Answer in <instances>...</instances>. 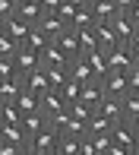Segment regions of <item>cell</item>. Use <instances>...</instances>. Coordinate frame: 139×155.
I'll use <instances>...</instances> for the list:
<instances>
[{
	"instance_id": "cell-11",
	"label": "cell",
	"mask_w": 139,
	"mask_h": 155,
	"mask_svg": "<svg viewBox=\"0 0 139 155\" xmlns=\"http://www.w3.org/2000/svg\"><path fill=\"white\" fill-rule=\"evenodd\" d=\"M54 41H57V45L63 48L66 60H76V57H82V48H79V35H76V29H66L63 35H57Z\"/></svg>"
},
{
	"instance_id": "cell-15",
	"label": "cell",
	"mask_w": 139,
	"mask_h": 155,
	"mask_svg": "<svg viewBox=\"0 0 139 155\" xmlns=\"http://www.w3.org/2000/svg\"><path fill=\"white\" fill-rule=\"evenodd\" d=\"M82 57H86V63L92 67V76H95V79H101V76L111 70V63H108V54H104V51H86Z\"/></svg>"
},
{
	"instance_id": "cell-29",
	"label": "cell",
	"mask_w": 139,
	"mask_h": 155,
	"mask_svg": "<svg viewBox=\"0 0 139 155\" xmlns=\"http://www.w3.org/2000/svg\"><path fill=\"white\" fill-rule=\"evenodd\" d=\"M86 25H95V19H92V6H79L76 10V16H73V22H70V29H86Z\"/></svg>"
},
{
	"instance_id": "cell-9",
	"label": "cell",
	"mask_w": 139,
	"mask_h": 155,
	"mask_svg": "<svg viewBox=\"0 0 139 155\" xmlns=\"http://www.w3.org/2000/svg\"><path fill=\"white\" fill-rule=\"evenodd\" d=\"M32 29H35V25H32V22H25V19H19V16H13V19H6V22H3V32L10 35V38L16 41L19 48L25 45V38H29V32H32Z\"/></svg>"
},
{
	"instance_id": "cell-8",
	"label": "cell",
	"mask_w": 139,
	"mask_h": 155,
	"mask_svg": "<svg viewBox=\"0 0 139 155\" xmlns=\"http://www.w3.org/2000/svg\"><path fill=\"white\" fill-rule=\"evenodd\" d=\"M22 89H29V92H35V95L51 92V79H47V70H44V67H38L35 73L22 76Z\"/></svg>"
},
{
	"instance_id": "cell-16",
	"label": "cell",
	"mask_w": 139,
	"mask_h": 155,
	"mask_svg": "<svg viewBox=\"0 0 139 155\" xmlns=\"http://www.w3.org/2000/svg\"><path fill=\"white\" fill-rule=\"evenodd\" d=\"M0 139H6V143L13 146H29V133L22 130V124H10V127H0Z\"/></svg>"
},
{
	"instance_id": "cell-36",
	"label": "cell",
	"mask_w": 139,
	"mask_h": 155,
	"mask_svg": "<svg viewBox=\"0 0 139 155\" xmlns=\"http://www.w3.org/2000/svg\"><path fill=\"white\" fill-rule=\"evenodd\" d=\"M13 16H16V3L13 0H0V22H6Z\"/></svg>"
},
{
	"instance_id": "cell-2",
	"label": "cell",
	"mask_w": 139,
	"mask_h": 155,
	"mask_svg": "<svg viewBox=\"0 0 139 155\" xmlns=\"http://www.w3.org/2000/svg\"><path fill=\"white\" fill-rule=\"evenodd\" d=\"M57 143H60V133L51 127V120H47V127H41V130H38V133H35V136L29 139V146H32V149L38 152V155L54 152V149H57Z\"/></svg>"
},
{
	"instance_id": "cell-31",
	"label": "cell",
	"mask_w": 139,
	"mask_h": 155,
	"mask_svg": "<svg viewBox=\"0 0 139 155\" xmlns=\"http://www.w3.org/2000/svg\"><path fill=\"white\" fill-rule=\"evenodd\" d=\"M60 92H63L66 104H70V101H79V98H82V82H76V79H66V86L60 89Z\"/></svg>"
},
{
	"instance_id": "cell-47",
	"label": "cell",
	"mask_w": 139,
	"mask_h": 155,
	"mask_svg": "<svg viewBox=\"0 0 139 155\" xmlns=\"http://www.w3.org/2000/svg\"><path fill=\"white\" fill-rule=\"evenodd\" d=\"M47 155H63V152H60V149H54V152H47Z\"/></svg>"
},
{
	"instance_id": "cell-23",
	"label": "cell",
	"mask_w": 139,
	"mask_h": 155,
	"mask_svg": "<svg viewBox=\"0 0 139 155\" xmlns=\"http://www.w3.org/2000/svg\"><path fill=\"white\" fill-rule=\"evenodd\" d=\"M95 35H98V48H101V51H111L114 45H120V41H117V35H114V25H111V22L95 25Z\"/></svg>"
},
{
	"instance_id": "cell-33",
	"label": "cell",
	"mask_w": 139,
	"mask_h": 155,
	"mask_svg": "<svg viewBox=\"0 0 139 155\" xmlns=\"http://www.w3.org/2000/svg\"><path fill=\"white\" fill-rule=\"evenodd\" d=\"M16 51H19V45H16V41H13L10 35H6V32H0V54H6V57H13Z\"/></svg>"
},
{
	"instance_id": "cell-6",
	"label": "cell",
	"mask_w": 139,
	"mask_h": 155,
	"mask_svg": "<svg viewBox=\"0 0 139 155\" xmlns=\"http://www.w3.org/2000/svg\"><path fill=\"white\" fill-rule=\"evenodd\" d=\"M13 67H16V76H29V73H35L41 67V57L35 51H29V48H19L13 54Z\"/></svg>"
},
{
	"instance_id": "cell-1",
	"label": "cell",
	"mask_w": 139,
	"mask_h": 155,
	"mask_svg": "<svg viewBox=\"0 0 139 155\" xmlns=\"http://www.w3.org/2000/svg\"><path fill=\"white\" fill-rule=\"evenodd\" d=\"M98 82H101V89H104V95H108V98H123V95H130V76L120 73V70H108Z\"/></svg>"
},
{
	"instance_id": "cell-22",
	"label": "cell",
	"mask_w": 139,
	"mask_h": 155,
	"mask_svg": "<svg viewBox=\"0 0 139 155\" xmlns=\"http://www.w3.org/2000/svg\"><path fill=\"white\" fill-rule=\"evenodd\" d=\"M22 120V111H19L16 101H0V127H10Z\"/></svg>"
},
{
	"instance_id": "cell-25",
	"label": "cell",
	"mask_w": 139,
	"mask_h": 155,
	"mask_svg": "<svg viewBox=\"0 0 139 155\" xmlns=\"http://www.w3.org/2000/svg\"><path fill=\"white\" fill-rule=\"evenodd\" d=\"M16 16L35 25V22L41 19V6H38V0H25V3H19V6H16Z\"/></svg>"
},
{
	"instance_id": "cell-21",
	"label": "cell",
	"mask_w": 139,
	"mask_h": 155,
	"mask_svg": "<svg viewBox=\"0 0 139 155\" xmlns=\"http://www.w3.org/2000/svg\"><path fill=\"white\" fill-rule=\"evenodd\" d=\"M98 111L108 120H123V98H104L98 104Z\"/></svg>"
},
{
	"instance_id": "cell-43",
	"label": "cell",
	"mask_w": 139,
	"mask_h": 155,
	"mask_svg": "<svg viewBox=\"0 0 139 155\" xmlns=\"http://www.w3.org/2000/svg\"><path fill=\"white\" fill-rule=\"evenodd\" d=\"M130 48H139V25H136V32H133V38H130Z\"/></svg>"
},
{
	"instance_id": "cell-46",
	"label": "cell",
	"mask_w": 139,
	"mask_h": 155,
	"mask_svg": "<svg viewBox=\"0 0 139 155\" xmlns=\"http://www.w3.org/2000/svg\"><path fill=\"white\" fill-rule=\"evenodd\" d=\"M70 3H76V6H86V3H92V0H70Z\"/></svg>"
},
{
	"instance_id": "cell-13",
	"label": "cell",
	"mask_w": 139,
	"mask_h": 155,
	"mask_svg": "<svg viewBox=\"0 0 139 155\" xmlns=\"http://www.w3.org/2000/svg\"><path fill=\"white\" fill-rule=\"evenodd\" d=\"M92 19H95V25H104V22H111V19L117 16V6H114V0H92Z\"/></svg>"
},
{
	"instance_id": "cell-17",
	"label": "cell",
	"mask_w": 139,
	"mask_h": 155,
	"mask_svg": "<svg viewBox=\"0 0 139 155\" xmlns=\"http://www.w3.org/2000/svg\"><path fill=\"white\" fill-rule=\"evenodd\" d=\"M66 73H70V79H76V82H89V79H95V76H92V67L86 63V57L70 60V63H66Z\"/></svg>"
},
{
	"instance_id": "cell-5",
	"label": "cell",
	"mask_w": 139,
	"mask_h": 155,
	"mask_svg": "<svg viewBox=\"0 0 139 155\" xmlns=\"http://www.w3.org/2000/svg\"><path fill=\"white\" fill-rule=\"evenodd\" d=\"M35 29H41V35H44L47 41H54L57 35H63V32L70 29V25H66L63 19L57 16V13H41V19L35 22Z\"/></svg>"
},
{
	"instance_id": "cell-39",
	"label": "cell",
	"mask_w": 139,
	"mask_h": 155,
	"mask_svg": "<svg viewBox=\"0 0 139 155\" xmlns=\"http://www.w3.org/2000/svg\"><path fill=\"white\" fill-rule=\"evenodd\" d=\"M127 76H130V92H139V67H133Z\"/></svg>"
},
{
	"instance_id": "cell-35",
	"label": "cell",
	"mask_w": 139,
	"mask_h": 155,
	"mask_svg": "<svg viewBox=\"0 0 139 155\" xmlns=\"http://www.w3.org/2000/svg\"><path fill=\"white\" fill-rule=\"evenodd\" d=\"M6 76H16V67H13V57L0 54V79H6Z\"/></svg>"
},
{
	"instance_id": "cell-50",
	"label": "cell",
	"mask_w": 139,
	"mask_h": 155,
	"mask_svg": "<svg viewBox=\"0 0 139 155\" xmlns=\"http://www.w3.org/2000/svg\"><path fill=\"white\" fill-rule=\"evenodd\" d=\"M0 32H3V22H0Z\"/></svg>"
},
{
	"instance_id": "cell-4",
	"label": "cell",
	"mask_w": 139,
	"mask_h": 155,
	"mask_svg": "<svg viewBox=\"0 0 139 155\" xmlns=\"http://www.w3.org/2000/svg\"><path fill=\"white\" fill-rule=\"evenodd\" d=\"M104 54H108L111 70H120V73H130V70H133V48H130V45H114L111 51H104Z\"/></svg>"
},
{
	"instance_id": "cell-37",
	"label": "cell",
	"mask_w": 139,
	"mask_h": 155,
	"mask_svg": "<svg viewBox=\"0 0 139 155\" xmlns=\"http://www.w3.org/2000/svg\"><path fill=\"white\" fill-rule=\"evenodd\" d=\"M60 3H63V0H38L41 13H57V10H60Z\"/></svg>"
},
{
	"instance_id": "cell-45",
	"label": "cell",
	"mask_w": 139,
	"mask_h": 155,
	"mask_svg": "<svg viewBox=\"0 0 139 155\" xmlns=\"http://www.w3.org/2000/svg\"><path fill=\"white\" fill-rule=\"evenodd\" d=\"M133 67H139V48H133Z\"/></svg>"
},
{
	"instance_id": "cell-7",
	"label": "cell",
	"mask_w": 139,
	"mask_h": 155,
	"mask_svg": "<svg viewBox=\"0 0 139 155\" xmlns=\"http://www.w3.org/2000/svg\"><path fill=\"white\" fill-rule=\"evenodd\" d=\"M63 108H70V104H66V98H63V92H60V89H51V92L41 95V114H44L47 120H51L57 111H63Z\"/></svg>"
},
{
	"instance_id": "cell-18",
	"label": "cell",
	"mask_w": 139,
	"mask_h": 155,
	"mask_svg": "<svg viewBox=\"0 0 139 155\" xmlns=\"http://www.w3.org/2000/svg\"><path fill=\"white\" fill-rule=\"evenodd\" d=\"M19 92H22V76H6V79H0V101H16Z\"/></svg>"
},
{
	"instance_id": "cell-19",
	"label": "cell",
	"mask_w": 139,
	"mask_h": 155,
	"mask_svg": "<svg viewBox=\"0 0 139 155\" xmlns=\"http://www.w3.org/2000/svg\"><path fill=\"white\" fill-rule=\"evenodd\" d=\"M19 124H22V130L29 133V139H32L35 133L41 130V127H47V117L41 114V108H38V111H29V114H22V120H19Z\"/></svg>"
},
{
	"instance_id": "cell-24",
	"label": "cell",
	"mask_w": 139,
	"mask_h": 155,
	"mask_svg": "<svg viewBox=\"0 0 139 155\" xmlns=\"http://www.w3.org/2000/svg\"><path fill=\"white\" fill-rule=\"evenodd\" d=\"M76 35H79V48H82V54H86V51H101V48H98V35H95V25L76 29Z\"/></svg>"
},
{
	"instance_id": "cell-49",
	"label": "cell",
	"mask_w": 139,
	"mask_h": 155,
	"mask_svg": "<svg viewBox=\"0 0 139 155\" xmlns=\"http://www.w3.org/2000/svg\"><path fill=\"white\" fill-rule=\"evenodd\" d=\"M13 3H16V6H19V3H25V0H13Z\"/></svg>"
},
{
	"instance_id": "cell-38",
	"label": "cell",
	"mask_w": 139,
	"mask_h": 155,
	"mask_svg": "<svg viewBox=\"0 0 139 155\" xmlns=\"http://www.w3.org/2000/svg\"><path fill=\"white\" fill-rule=\"evenodd\" d=\"M0 155H19V146L6 143V139H0Z\"/></svg>"
},
{
	"instance_id": "cell-48",
	"label": "cell",
	"mask_w": 139,
	"mask_h": 155,
	"mask_svg": "<svg viewBox=\"0 0 139 155\" xmlns=\"http://www.w3.org/2000/svg\"><path fill=\"white\" fill-rule=\"evenodd\" d=\"M133 127H136V133H139V120H133Z\"/></svg>"
},
{
	"instance_id": "cell-30",
	"label": "cell",
	"mask_w": 139,
	"mask_h": 155,
	"mask_svg": "<svg viewBox=\"0 0 139 155\" xmlns=\"http://www.w3.org/2000/svg\"><path fill=\"white\" fill-rule=\"evenodd\" d=\"M44 70H47V79H51V89H63L66 86V79H70L66 67H44Z\"/></svg>"
},
{
	"instance_id": "cell-26",
	"label": "cell",
	"mask_w": 139,
	"mask_h": 155,
	"mask_svg": "<svg viewBox=\"0 0 139 155\" xmlns=\"http://www.w3.org/2000/svg\"><path fill=\"white\" fill-rule=\"evenodd\" d=\"M16 104H19V111H22V114L38 111V108H41V95H35V92H29V89H22V92L16 95Z\"/></svg>"
},
{
	"instance_id": "cell-44",
	"label": "cell",
	"mask_w": 139,
	"mask_h": 155,
	"mask_svg": "<svg viewBox=\"0 0 139 155\" xmlns=\"http://www.w3.org/2000/svg\"><path fill=\"white\" fill-rule=\"evenodd\" d=\"M19 155H38V152H35L32 146H22V149H19Z\"/></svg>"
},
{
	"instance_id": "cell-12",
	"label": "cell",
	"mask_w": 139,
	"mask_h": 155,
	"mask_svg": "<svg viewBox=\"0 0 139 155\" xmlns=\"http://www.w3.org/2000/svg\"><path fill=\"white\" fill-rule=\"evenodd\" d=\"M104 98H108V95H104V89H101V82H98V79L82 82V98H79V101H86L89 108H95V111H98V104L104 101Z\"/></svg>"
},
{
	"instance_id": "cell-14",
	"label": "cell",
	"mask_w": 139,
	"mask_h": 155,
	"mask_svg": "<svg viewBox=\"0 0 139 155\" xmlns=\"http://www.w3.org/2000/svg\"><path fill=\"white\" fill-rule=\"evenodd\" d=\"M38 57H41V67H66V63H70L66 54H63V48H60L57 41H51V45L38 54Z\"/></svg>"
},
{
	"instance_id": "cell-40",
	"label": "cell",
	"mask_w": 139,
	"mask_h": 155,
	"mask_svg": "<svg viewBox=\"0 0 139 155\" xmlns=\"http://www.w3.org/2000/svg\"><path fill=\"white\" fill-rule=\"evenodd\" d=\"M133 3H136V0H114L117 13H130V10H133Z\"/></svg>"
},
{
	"instance_id": "cell-51",
	"label": "cell",
	"mask_w": 139,
	"mask_h": 155,
	"mask_svg": "<svg viewBox=\"0 0 139 155\" xmlns=\"http://www.w3.org/2000/svg\"><path fill=\"white\" fill-rule=\"evenodd\" d=\"M133 155H139V152H133Z\"/></svg>"
},
{
	"instance_id": "cell-34",
	"label": "cell",
	"mask_w": 139,
	"mask_h": 155,
	"mask_svg": "<svg viewBox=\"0 0 139 155\" xmlns=\"http://www.w3.org/2000/svg\"><path fill=\"white\" fill-rule=\"evenodd\" d=\"M76 10H79L76 3H70V0H63V3H60V10H57V16H60V19H63V22L70 25V22H73V16H76Z\"/></svg>"
},
{
	"instance_id": "cell-27",
	"label": "cell",
	"mask_w": 139,
	"mask_h": 155,
	"mask_svg": "<svg viewBox=\"0 0 139 155\" xmlns=\"http://www.w3.org/2000/svg\"><path fill=\"white\" fill-rule=\"evenodd\" d=\"M123 120H139V92H130L123 95Z\"/></svg>"
},
{
	"instance_id": "cell-41",
	"label": "cell",
	"mask_w": 139,
	"mask_h": 155,
	"mask_svg": "<svg viewBox=\"0 0 139 155\" xmlns=\"http://www.w3.org/2000/svg\"><path fill=\"white\" fill-rule=\"evenodd\" d=\"M108 155H133V152H130V149H120V146H114V143H111V149H108Z\"/></svg>"
},
{
	"instance_id": "cell-10",
	"label": "cell",
	"mask_w": 139,
	"mask_h": 155,
	"mask_svg": "<svg viewBox=\"0 0 139 155\" xmlns=\"http://www.w3.org/2000/svg\"><path fill=\"white\" fill-rule=\"evenodd\" d=\"M111 25H114L117 41H120V45H130V38H133V32H136V22L130 19V13H117V16L111 19Z\"/></svg>"
},
{
	"instance_id": "cell-42",
	"label": "cell",
	"mask_w": 139,
	"mask_h": 155,
	"mask_svg": "<svg viewBox=\"0 0 139 155\" xmlns=\"http://www.w3.org/2000/svg\"><path fill=\"white\" fill-rule=\"evenodd\" d=\"M130 19H133V22L139 25V0H136V3H133V10H130Z\"/></svg>"
},
{
	"instance_id": "cell-20",
	"label": "cell",
	"mask_w": 139,
	"mask_h": 155,
	"mask_svg": "<svg viewBox=\"0 0 139 155\" xmlns=\"http://www.w3.org/2000/svg\"><path fill=\"white\" fill-rule=\"evenodd\" d=\"M111 124H114V120H108L101 111H92V117L86 120V136H95V133H108V130H111Z\"/></svg>"
},
{
	"instance_id": "cell-32",
	"label": "cell",
	"mask_w": 139,
	"mask_h": 155,
	"mask_svg": "<svg viewBox=\"0 0 139 155\" xmlns=\"http://www.w3.org/2000/svg\"><path fill=\"white\" fill-rule=\"evenodd\" d=\"M92 111H95V108H89L86 101H70V114L79 117V120H89V117H92Z\"/></svg>"
},
{
	"instance_id": "cell-3",
	"label": "cell",
	"mask_w": 139,
	"mask_h": 155,
	"mask_svg": "<svg viewBox=\"0 0 139 155\" xmlns=\"http://www.w3.org/2000/svg\"><path fill=\"white\" fill-rule=\"evenodd\" d=\"M111 143L120 146V149H130L133 152V143H136V127L130 120H114L111 124Z\"/></svg>"
},
{
	"instance_id": "cell-28",
	"label": "cell",
	"mask_w": 139,
	"mask_h": 155,
	"mask_svg": "<svg viewBox=\"0 0 139 155\" xmlns=\"http://www.w3.org/2000/svg\"><path fill=\"white\" fill-rule=\"evenodd\" d=\"M47 45H51V41H47L44 35H41V29H32V32H29V38H25V45H22V48H29V51H35V54H41V51H44Z\"/></svg>"
}]
</instances>
